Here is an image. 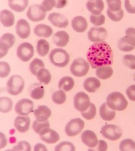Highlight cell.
Masks as SVG:
<instances>
[{
    "label": "cell",
    "instance_id": "1",
    "mask_svg": "<svg viewBox=\"0 0 135 151\" xmlns=\"http://www.w3.org/2000/svg\"><path fill=\"white\" fill-rule=\"evenodd\" d=\"M89 65L93 69L109 66L114 62V55L111 47L107 43H94L89 48L87 54Z\"/></svg>",
    "mask_w": 135,
    "mask_h": 151
},
{
    "label": "cell",
    "instance_id": "2",
    "mask_svg": "<svg viewBox=\"0 0 135 151\" xmlns=\"http://www.w3.org/2000/svg\"><path fill=\"white\" fill-rule=\"evenodd\" d=\"M106 104L112 110L123 111L127 107L128 102L121 93L113 92L107 96Z\"/></svg>",
    "mask_w": 135,
    "mask_h": 151
},
{
    "label": "cell",
    "instance_id": "3",
    "mask_svg": "<svg viewBox=\"0 0 135 151\" xmlns=\"http://www.w3.org/2000/svg\"><path fill=\"white\" fill-rule=\"evenodd\" d=\"M50 63L58 68H65L70 61L68 53L63 49H54L49 55Z\"/></svg>",
    "mask_w": 135,
    "mask_h": 151
},
{
    "label": "cell",
    "instance_id": "4",
    "mask_svg": "<svg viewBox=\"0 0 135 151\" xmlns=\"http://www.w3.org/2000/svg\"><path fill=\"white\" fill-rule=\"evenodd\" d=\"M25 88V80L20 75H12L7 83V91L12 95H18Z\"/></svg>",
    "mask_w": 135,
    "mask_h": 151
},
{
    "label": "cell",
    "instance_id": "5",
    "mask_svg": "<svg viewBox=\"0 0 135 151\" xmlns=\"http://www.w3.org/2000/svg\"><path fill=\"white\" fill-rule=\"evenodd\" d=\"M89 63L83 58H77L73 60L70 65V72L74 76L81 78L89 73Z\"/></svg>",
    "mask_w": 135,
    "mask_h": 151
},
{
    "label": "cell",
    "instance_id": "6",
    "mask_svg": "<svg viewBox=\"0 0 135 151\" xmlns=\"http://www.w3.org/2000/svg\"><path fill=\"white\" fill-rule=\"evenodd\" d=\"M101 133L105 138L109 140L115 141L119 140L122 135V130L121 127L115 125H104L101 127Z\"/></svg>",
    "mask_w": 135,
    "mask_h": 151
},
{
    "label": "cell",
    "instance_id": "7",
    "mask_svg": "<svg viewBox=\"0 0 135 151\" xmlns=\"http://www.w3.org/2000/svg\"><path fill=\"white\" fill-rule=\"evenodd\" d=\"M84 122L81 118H74L70 120L65 127V132L69 137L75 136L82 131L84 127Z\"/></svg>",
    "mask_w": 135,
    "mask_h": 151
},
{
    "label": "cell",
    "instance_id": "8",
    "mask_svg": "<svg viewBox=\"0 0 135 151\" xmlns=\"http://www.w3.org/2000/svg\"><path fill=\"white\" fill-rule=\"evenodd\" d=\"M27 16L30 20L37 22L45 19L46 16V11L41 5L33 4L31 5L28 9Z\"/></svg>",
    "mask_w": 135,
    "mask_h": 151
},
{
    "label": "cell",
    "instance_id": "9",
    "mask_svg": "<svg viewBox=\"0 0 135 151\" xmlns=\"http://www.w3.org/2000/svg\"><path fill=\"white\" fill-rule=\"evenodd\" d=\"M74 107L79 112H85L90 106V98L83 92H79L74 96Z\"/></svg>",
    "mask_w": 135,
    "mask_h": 151
},
{
    "label": "cell",
    "instance_id": "10",
    "mask_svg": "<svg viewBox=\"0 0 135 151\" xmlns=\"http://www.w3.org/2000/svg\"><path fill=\"white\" fill-rule=\"evenodd\" d=\"M15 43V36L11 33H5L0 39V58H2L8 52V50L12 47Z\"/></svg>",
    "mask_w": 135,
    "mask_h": 151
},
{
    "label": "cell",
    "instance_id": "11",
    "mask_svg": "<svg viewBox=\"0 0 135 151\" xmlns=\"http://www.w3.org/2000/svg\"><path fill=\"white\" fill-rule=\"evenodd\" d=\"M17 55L22 62H28L34 55V47L29 42L20 44L17 50Z\"/></svg>",
    "mask_w": 135,
    "mask_h": 151
},
{
    "label": "cell",
    "instance_id": "12",
    "mask_svg": "<svg viewBox=\"0 0 135 151\" xmlns=\"http://www.w3.org/2000/svg\"><path fill=\"white\" fill-rule=\"evenodd\" d=\"M34 103L30 99H22L15 105V112L20 115H28L34 111Z\"/></svg>",
    "mask_w": 135,
    "mask_h": 151
},
{
    "label": "cell",
    "instance_id": "13",
    "mask_svg": "<svg viewBox=\"0 0 135 151\" xmlns=\"http://www.w3.org/2000/svg\"><path fill=\"white\" fill-rule=\"evenodd\" d=\"M108 32L104 27H92L88 32V38L91 42L95 43L102 42L106 39Z\"/></svg>",
    "mask_w": 135,
    "mask_h": 151
},
{
    "label": "cell",
    "instance_id": "14",
    "mask_svg": "<svg viewBox=\"0 0 135 151\" xmlns=\"http://www.w3.org/2000/svg\"><path fill=\"white\" fill-rule=\"evenodd\" d=\"M48 20L52 24L59 28H65L68 25V19L60 13L53 12L50 14Z\"/></svg>",
    "mask_w": 135,
    "mask_h": 151
},
{
    "label": "cell",
    "instance_id": "15",
    "mask_svg": "<svg viewBox=\"0 0 135 151\" xmlns=\"http://www.w3.org/2000/svg\"><path fill=\"white\" fill-rule=\"evenodd\" d=\"M17 34L22 39H26L30 36L31 29L28 22L24 19L18 20L16 24Z\"/></svg>",
    "mask_w": 135,
    "mask_h": 151
},
{
    "label": "cell",
    "instance_id": "16",
    "mask_svg": "<svg viewBox=\"0 0 135 151\" xmlns=\"http://www.w3.org/2000/svg\"><path fill=\"white\" fill-rule=\"evenodd\" d=\"M40 137L43 141L49 144H54L60 139L58 133L54 130L48 128L45 129L40 133Z\"/></svg>",
    "mask_w": 135,
    "mask_h": 151
},
{
    "label": "cell",
    "instance_id": "17",
    "mask_svg": "<svg viewBox=\"0 0 135 151\" xmlns=\"http://www.w3.org/2000/svg\"><path fill=\"white\" fill-rule=\"evenodd\" d=\"M15 127L20 132H25L30 128V118L28 115H20L15 118Z\"/></svg>",
    "mask_w": 135,
    "mask_h": 151
},
{
    "label": "cell",
    "instance_id": "18",
    "mask_svg": "<svg viewBox=\"0 0 135 151\" xmlns=\"http://www.w3.org/2000/svg\"><path fill=\"white\" fill-rule=\"evenodd\" d=\"M81 140L86 145L89 147H95L98 145L97 135L91 130H86L81 134Z\"/></svg>",
    "mask_w": 135,
    "mask_h": 151
},
{
    "label": "cell",
    "instance_id": "19",
    "mask_svg": "<svg viewBox=\"0 0 135 151\" xmlns=\"http://www.w3.org/2000/svg\"><path fill=\"white\" fill-rule=\"evenodd\" d=\"M34 115L38 121H46L51 116V110L45 105H40L33 111Z\"/></svg>",
    "mask_w": 135,
    "mask_h": 151
},
{
    "label": "cell",
    "instance_id": "20",
    "mask_svg": "<svg viewBox=\"0 0 135 151\" xmlns=\"http://www.w3.org/2000/svg\"><path fill=\"white\" fill-rule=\"evenodd\" d=\"M69 35L65 31H58L53 36V42L59 47H64L69 42Z\"/></svg>",
    "mask_w": 135,
    "mask_h": 151
},
{
    "label": "cell",
    "instance_id": "21",
    "mask_svg": "<svg viewBox=\"0 0 135 151\" xmlns=\"http://www.w3.org/2000/svg\"><path fill=\"white\" fill-rule=\"evenodd\" d=\"M71 26L73 30L77 32H83L88 27L86 19L81 16H77L74 17L71 21Z\"/></svg>",
    "mask_w": 135,
    "mask_h": 151
},
{
    "label": "cell",
    "instance_id": "22",
    "mask_svg": "<svg viewBox=\"0 0 135 151\" xmlns=\"http://www.w3.org/2000/svg\"><path fill=\"white\" fill-rule=\"evenodd\" d=\"M0 20L3 26L5 27H10L15 24V15L9 10H2L0 13Z\"/></svg>",
    "mask_w": 135,
    "mask_h": 151
},
{
    "label": "cell",
    "instance_id": "23",
    "mask_svg": "<svg viewBox=\"0 0 135 151\" xmlns=\"http://www.w3.org/2000/svg\"><path fill=\"white\" fill-rule=\"evenodd\" d=\"M87 9L92 13V14L99 15L102 12L104 8V3L102 0L97 1H88L86 3Z\"/></svg>",
    "mask_w": 135,
    "mask_h": 151
},
{
    "label": "cell",
    "instance_id": "24",
    "mask_svg": "<svg viewBox=\"0 0 135 151\" xmlns=\"http://www.w3.org/2000/svg\"><path fill=\"white\" fill-rule=\"evenodd\" d=\"M99 114L101 118L105 121H111L115 117L116 112L107 105L106 102L103 103L99 109Z\"/></svg>",
    "mask_w": 135,
    "mask_h": 151
},
{
    "label": "cell",
    "instance_id": "25",
    "mask_svg": "<svg viewBox=\"0 0 135 151\" xmlns=\"http://www.w3.org/2000/svg\"><path fill=\"white\" fill-rule=\"evenodd\" d=\"M34 33L40 37L48 38L53 35V29L50 26L44 24H40L35 26Z\"/></svg>",
    "mask_w": 135,
    "mask_h": 151
},
{
    "label": "cell",
    "instance_id": "26",
    "mask_svg": "<svg viewBox=\"0 0 135 151\" xmlns=\"http://www.w3.org/2000/svg\"><path fill=\"white\" fill-rule=\"evenodd\" d=\"M101 87V82L96 78H89L84 81L83 88L87 92L91 93H95Z\"/></svg>",
    "mask_w": 135,
    "mask_h": 151
},
{
    "label": "cell",
    "instance_id": "27",
    "mask_svg": "<svg viewBox=\"0 0 135 151\" xmlns=\"http://www.w3.org/2000/svg\"><path fill=\"white\" fill-rule=\"evenodd\" d=\"M113 69L110 66H103L100 68H97L96 70V75L98 78L101 79V80H106V79L110 78L112 76Z\"/></svg>",
    "mask_w": 135,
    "mask_h": 151
},
{
    "label": "cell",
    "instance_id": "28",
    "mask_svg": "<svg viewBox=\"0 0 135 151\" xmlns=\"http://www.w3.org/2000/svg\"><path fill=\"white\" fill-rule=\"evenodd\" d=\"M29 1L28 0H22V1H13L9 0L8 1L9 7L17 12H22L25 11L27 6H28Z\"/></svg>",
    "mask_w": 135,
    "mask_h": 151
},
{
    "label": "cell",
    "instance_id": "29",
    "mask_svg": "<svg viewBox=\"0 0 135 151\" xmlns=\"http://www.w3.org/2000/svg\"><path fill=\"white\" fill-rule=\"evenodd\" d=\"M74 87V80L70 77H63L59 81L58 88L64 91H70Z\"/></svg>",
    "mask_w": 135,
    "mask_h": 151
},
{
    "label": "cell",
    "instance_id": "30",
    "mask_svg": "<svg viewBox=\"0 0 135 151\" xmlns=\"http://www.w3.org/2000/svg\"><path fill=\"white\" fill-rule=\"evenodd\" d=\"M50 50V45L47 40L41 39L37 43V52L40 56L45 57L48 55Z\"/></svg>",
    "mask_w": 135,
    "mask_h": 151
},
{
    "label": "cell",
    "instance_id": "31",
    "mask_svg": "<svg viewBox=\"0 0 135 151\" xmlns=\"http://www.w3.org/2000/svg\"><path fill=\"white\" fill-rule=\"evenodd\" d=\"M36 77L40 83H44L45 85H48L51 80V74L48 70L45 68H41L39 70Z\"/></svg>",
    "mask_w": 135,
    "mask_h": 151
},
{
    "label": "cell",
    "instance_id": "32",
    "mask_svg": "<svg viewBox=\"0 0 135 151\" xmlns=\"http://www.w3.org/2000/svg\"><path fill=\"white\" fill-rule=\"evenodd\" d=\"M13 102L11 98L7 97H1L0 98V111L3 113L9 112L12 108Z\"/></svg>",
    "mask_w": 135,
    "mask_h": 151
},
{
    "label": "cell",
    "instance_id": "33",
    "mask_svg": "<svg viewBox=\"0 0 135 151\" xmlns=\"http://www.w3.org/2000/svg\"><path fill=\"white\" fill-rule=\"evenodd\" d=\"M45 95V88L41 85H37L30 92V97L34 100H40Z\"/></svg>",
    "mask_w": 135,
    "mask_h": 151
},
{
    "label": "cell",
    "instance_id": "34",
    "mask_svg": "<svg viewBox=\"0 0 135 151\" xmlns=\"http://www.w3.org/2000/svg\"><path fill=\"white\" fill-rule=\"evenodd\" d=\"M44 67H45V65L43 62L40 59L36 58L34 59L32 63L30 64V70L33 75H37L39 70Z\"/></svg>",
    "mask_w": 135,
    "mask_h": 151
},
{
    "label": "cell",
    "instance_id": "35",
    "mask_svg": "<svg viewBox=\"0 0 135 151\" xmlns=\"http://www.w3.org/2000/svg\"><path fill=\"white\" fill-rule=\"evenodd\" d=\"M32 127L36 133L40 134L43 130L50 127V123L48 120H46V121H38L36 120L33 122Z\"/></svg>",
    "mask_w": 135,
    "mask_h": 151
},
{
    "label": "cell",
    "instance_id": "36",
    "mask_svg": "<svg viewBox=\"0 0 135 151\" xmlns=\"http://www.w3.org/2000/svg\"><path fill=\"white\" fill-rule=\"evenodd\" d=\"M52 100L53 102L58 105H62L66 100V94L64 93L63 90H60L55 92L52 95Z\"/></svg>",
    "mask_w": 135,
    "mask_h": 151
},
{
    "label": "cell",
    "instance_id": "37",
    "mask_svg": "<svg viewBox=\"0 0 135 151\" xmlns=\"http://www.w3.org/2000/svg\"><path fill=\"white\" fill-rule=\"evenodd\" d=\"M119 149L121 151L135 150V142L129 138L124 139L120 142Z\"/></svg>",
    "mask_w": 135,
    "mask_h": 151
},
{
    "label": "cell",
    "instance_id": "38",
    "mask_svg": "<svg viewBox=\"0 0 135 151\" xmlns=\"http://www.w3.org/2000/svg\"><path fill=\"white\" fill-rule=\"evenodd\" d=\"M118 47L121 51L131 52L134 50L135 47L129 45L126 39V37H121L118 42Z\"/></svg>",
    "mask_w": 135,
    "mask_h": 151
},
{
    "label": "cell",
    "instance_id": "39",
    "mask_svg": "<svg viewBox=\"0 0 135 151\" xmlns=\"http://www.w3.org/2000/svg\"><path fill=\"white\" fill-rule=\"evenodd\" d=\"M82 116L86 120H92L97 115V107L94 103H91L90 106L85 112H81Z\"/></svg>",
    "mask_w": 135,
    "mask_h": 151
},
{
    "label": "cell",
    "instance_id": "40",
    "mask_svg": "<svg viewBox=\"0 0 135 151\" xmlns=\"http://www.w3.org/2000/svg\"><path fill=\"white\" fill-rule=\"evenodd\" d=\"M107 15L109 19L112 20V21L119 22L124 17V11H123V9H121L119 12H112L108 9Z\"/></svg>",
    "mask_w": 135,
    "mask_h": 151
},
{
    "label": "cell",
    "instance_id": "41",
    "mask_svg": "<svg viewBox=\"0 0 135 151\" xmlns=\"http://www.w3.org/2000/svg\"><path fill=\"white\" fill-rule=\"evenodd\" d=\"M55 150L58 151V150H72L74 151L75 150V146L73 145V144L71 143L70 142L68 141H64L61 142L60 143H59L58 145H56L55 147Z\"/></svg>",
    "mask_w": 135,
    "mask_h": 151
},
{
    "label": "cell",
    "instance_id": "42",
    "mask_svg": "<svg viewBox=\"0 0 135 151\" xmlns=\"http://www.w3.org/2000/svg\"><path fill=\"white\" fill-rule=\"evenodd\" d=\"M126 39L129 45L135 47V29L133 27H129L126 29Z\"/></svg>",
    "mask_w": 135,
    "mask_h": 151
},
{
    "label": "cell",
    "instance_id": "43",
    "mask_svg": "<svg viewBox=\"0 0 135 151\" xmlns=\"http://www.w3.org/2000/svg\"><path fill=\"white\" fill-rule=\"evenodd\" d=\"M90 21L95 26H101L105 22V16L101 14L99 15L91 14L90 16Z\"/></svg>",
    "mask_w": 135,
    "mask_h": 151
},
{
    "label": "cell",
    "instance_id": "44",
    "mask_svg": "<svg viewBox=\"0 0 135 151\" xmlns=\"http://www.w3.org/2000/svg\"><path fill=\"white\" fill-rule=\"evenodd\" d=\"M123 62L126 67L131 70H135V55H126L123 58Z\"/></svg>",
    "mask_w": 135,
    "mask_h": 151
},
{
    "label": "cell",
    "instance_id": "45",
    "mask_svg": "<svg viewBox=\"0 0 135 151\" xmlns=\"http://www.w3.org/2000/svg\"><path fill=\"white\" fill-rule=\"evenodd\" d=\"M109 9L112 12H119L121 9V1L120 0H107Z\"/></svg>",
    "mask_w": 135,
    "mask_h": 151
},
{
    "label": "cell",
    "instance_id": "46",
    "mask_svg": "<svg viewBox=\"0 0 135 151\" xmlns=\"http://www.w3.org/2000/svg\"><path fill=\"white\" fill-rule=\"evenodd\" d=\"M11 72L9 65L6 62H1L0 63V77L1 78H7Z\"/></svg>",
    "mask_w": 135,
    "mask_h": 151
},
{
    "label": "cell",
    "instance_id": "47",
    "mask_svg": "<svg viewBox=\"0 0 135 151\" xmlns=\"http://www.w3.org/2000/svg\"><path fill=\"white\" fill-rule=\"evenodd\" d=\"M31 150V146L30 143L27 141H20L11 149V150Z\"/></svg>",
    "mask_w": 135,
    "mask_h": 151
},
{
    "label": "cell",
    "instance_id": "48",
    "mask_svg": "<svg viewBox=\"0 0 135 151\" xmlns=\"http://www.w3.org/2000/svg\"><path fill=\"white\" fill-rule=\"evenodd\" d=\"M56 5V1L55 0H45V1H42L41 6H43L46 12H49L53 9V7H55Z\"/></svg>",
    "mask_w": 135,
    "mask_h": 151
},
{
    "label": "cell",
    "instance_id": "49",
    "mask_svg": "<svg viewBox=\"0 0 135 151\" xmlns=\"http://www.w3.org/2000/svg\"><path fill=\"white\" fill-rule=\"evenodd\" d=\"M124 6L126 11L130 14H135V0L134 1H129L126 0L124 1Z\"/></svg>",
    "mask_w": 135,
    "mask_h": 151
},
{
    "label": "cell",
    "instance_id": "50",
    "mask_svg": "<svg viewBox=\"0 0 135 151\" xmlns=\"http://www.w3.org/2000/svg\"><path fill=\"white\" fill-rule=\"evenodd\" d=\"M126 93L129 100L131 101H135V85H131L126 89Z\"/></svg>",
    "mask_w": 135,
    "mask_h": 151
},
{
    "label": "cell",
    "instance_id": "51",
    "mask_svg": "<svg viewBox=\"0 0 135 151\" xmlns=\"http://www.w3.org/2000/svg\"><path fill=\"white\" fill-rule=\"evenodd\" d=\"M98 145H99V146H98V150H106L108 148V145H107V143H106V142L104 141V140H100L99 142H98Z\"/></svg>",
    "mask_w": 135,
    "mask_h": 151
},
{
    "label": "cell",
    "instance_id": "52",
    "mask_svg": "<svg viewBox=\"0 0 135 151\" xmlns=\"http://www.w3.org/2000/svg\"><path fill=\"white\" fill-rule=\"evenodd\" d=\"M34 150L38 151V150H44V151H47V147L42 143H38L35 145V146L34 147Z\"/></svg>",
    "mask_w": 135,
    "mask_h": 151
},
{
    "label": "cell",
    "instance_id": "53",
    "mask_svg": "<svg viewBox=\"0 0 135 151\" xmlns=\"http://www.w3.org/2000/svg\"><path fill=\"white\" fill-rule=\"evenodd\" d=\"M66 4L67 1H65V0H60V1L59 0V1H56L55 7L58 8V9H61V8H63Z\"/></svg>",
    "mask_w": 135,
    "mask_h": 151
},
{
    "label": "cell",
    "instance_id": "54",
    "mask_svg": "<svg viewBox=\"0 0 135 151\" xmlns=\"http://www.w3.org/2000/svg\"><path fill=\"white\" fill-rule=\"evenodd\" d=\"M7 145V139L5 135L1 132V148L4 147Z\"/></svg>",
    "mask_w": 135,
    "mask_h": 151
},
{
    "label": "cell",
    "instance_id": "55",
    "mask_svg": "<svg viewBox=\"0 0 135 151\" xmlns=\"http://www.w3.org/2000/svg\"><path fill=\"white\" fill-rule=\"evenodd\" d=\"M134 81H135V78H134Z\"/></svg>",
    "mask_w": 135,
    "mask_h": 151
}]
</instances>
